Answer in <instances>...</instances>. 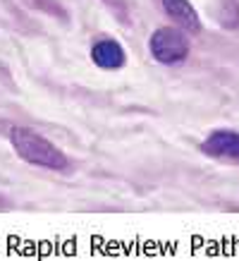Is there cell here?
Listing matches in <instances>:
<instances>
[{"label":"cell","mask_w":239,"mask_h":261,"mask_svg":"<svg viewBox=\"0 0 239 261\" xmlns=\"http://www.w3.org/2000/svg\"><path fill=\"white\" fill-rule=\"evenodd\" d=\"M12 144H15V151L26 163L50 168V170H65L67 168V156L63 151L53 146V142H48L46 137L36 135L26 127H15L12 129Z\"/></svg>","instance_id":"obj_1"},{"label":"cell","mask_w":239,"mask_h":261,"mask_svg":"<svg viewBox=\"0 0 239 261\" xmlns=\"http://www.w3.org/2000/svg\"><path fill=\"white\" fill-rule=\"evenodd\" d=\"M151 53L158 63L177 65L187 58L189 43H187L182 32L170 29V27H163V29H158V32L151 36Z\"/></svg>","instance_id":"obj_2"},{"label":"cell","mask_w":239,"mask_h":261,"mask_svg":"<svg viewBox=\"0 0 239 261\" xmlns=\"http://www.w3.org/2000/svg\"><path fill=\"white\" fill-rule=\"evenodd\" d=\"M203 151H206L208 156H215V159L239 163V135L237 132H227V129L213 132L203 142Z\"/></svg>","instance_id":"obj_3"},{"label":"cell","mask_w":239,"mask_h":261,"mask_svg":"<svg viewBox=\"0 0 239 261\" xmlns=\"http://www.w3.org/2000/svg\"><path fill=\"white\" fill-rule=\"evenodd\" d=\"M91 58L98 67H105V70H117L125 65V50L117 41H98L91 48Z\"/></svg>","instance_id":"obj_4"},{"label":"cell","mask_w":239,"mask_h":261,"mask_svg":"<svg viewBox=\"0 0 239 261\" xmlns=\"http://www.w3.org/2000/svg\"><path fill=\"white\" fill-rule=\"evenodd\" d=\"M163 8L167 10V15L172 17L180 27H184L187 32H199L201 22L196 10L191 8L189 0H163Z\"/></svg>","instance_id":"obj_5"}]
</instances>
